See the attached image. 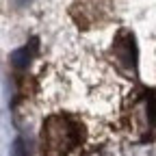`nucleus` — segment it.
Here are the masks:
<instances>
[{"label":"nucleus","instance_id":"nucleus-1","mask_svg":"<svg viewBox=\"0 0 156 156\" xmlns=\"http://www.w3.org/2000/svg\"><path fill=\"white\" fill-rule=\"evenodd\" d=\"M126 124L132 134H152L156 130V91H141L126 106Z\"/></svg>","mask_w":156,"mask_h":156},{"label":"nucleus","instance_id":"nucleus-2","mask_svg":"<svg viewBox=\"0 0 156 156\" xmlns=\"http://www.w3.org/2000/svg\"><path fill=\"white\" fill-rule=\"evenodd\" d=\"M41 143H44V156H65L67 152H72L74 145L78 143L74 122L63 119V117L50 119L48 126H44Z\"/></svg>","mask_w":156,"mask_h":156}]
</instances>
